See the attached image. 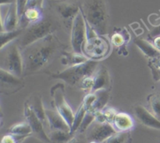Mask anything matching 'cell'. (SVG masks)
<instances>
[{"label":"cell","mask_w":160,"mask_h":143,"mask_svg":"<svg viewBox=\"0 0 160 143\" xmlns=\"http://www.w3.org/2000/svg\"><path fill=\"white\" fill-rule=\"evenodd\" d=\"M65 48L57 36L52 34L22 50L23 76L45 71Z\"/></svg>","instance_id":"1"},{"label":"cell","mask_w":160,"mask_h":143,"mask_svg":"<svg viewBox=\"0 0 160 143\" xmlns=\"http://www.w3.org/2000/svg\"><path fill=\"white\" fill-rule=\"evenodd\" d=\"M81 12L88 26L98 36H105L109 28L107 0H81Z\"/></svg>","instance_id":"2"},{"label":"cell","mask_w":160,"mask_h":143,"mask_svg":"<svg viewBox=\"0 0 160 143\" xmlns=\"http://www.w3.org/2000/svg\"><path fill=\"white\" fill-rule=\"evenodd\" d=\"M61 27V22L56 16L45 14V17L39 21L30 25L23 29V34L18 39L20 49L23 50L34 42H38L49 35L54 34Z\"/></svg>","instance_id":"3"},{"label":"cell","mask_w":160,"mask_h":143,"mask_svg":"<svg viewBox=\"0 0 160 143\" xmlns=\"http://www.w3.org/2000/svg\"><path fill=\"white\" fill-rule=\"evenodd\" d=\"M99 64V61L88 60L84 64L71 66L63 71L51 74L49 76L52 80H61L70 86L80 89L83 80L93 75Z\"/></svg>","instance_id":"4"},{"label":"cell","mask_w":160,"mask_h":143,"mask_svg":"<svg viewBox=\"0 0 160 143\" xmlns=\"http://www.w3.org/2000/svg\"><path fill=\"white\" fill-rule=\"evenodd\" d=\"M0 50V69L16 76L23 77V60L18 42H12Z\"/></svg>","instance_id":"5"},{"label":"cell","mask_w":160,"mask_h":143,"mask_svg":"<svg viewBox=\"0 0 160 143\" xmlns=\"http://www.w3.org/2000/svg\"><path fill=\"white\" fill-rule=\"evenodd\" d=\"M110 50L111 46L109 41L102 36L97 35L88 26V38L83 46V54L89 60L99 61V60L106 58Z\"/></svg>","instance_id":"6"},{"label":"cell","mask_w":160,"mask_h":143,"mask_svg":"<svg viewBox=\"0 0 160 143\" xmlns=\"http://www.w3.org/2000/svg\"><path fill=\"white\" fill-rule=\"evenodd\" d=\"M49 6L59 21L71 29L73 20L81 11V0H55L49 2Z\"/></svg>","instance_id":"7"},{"label":"cell","mask_w":160,"mask_h":143,"mask_svg":"<svg viewBox=\"0 0 160 143\" xmlns=\"http://www.w3.org/2000/svg\"><path fill=\"white\" fill-rule=\"evenodd\" d=\"M50 94L54 101L56 110L65 119L71 130L75 113L65 98V85L62 83H58L51 88Z\"/></svg>","instance_id":"8"},{"label":"cell","mask_w":160,"mask_h":143,"mask_svg":"<svg viewBox=\"0 0 160 143\" xmlns=\"http://www.w3.org/2000/svg\"><path fill=\"white\" fill-rule=\"evenodd\" d=\"M88 38V26L82 14L80 11L74 18L70 29V43L73 51L82 53V48Z\"/></svg>","instance_id":"9"},{"label":"cell","mask_w":160,"mask_h":143,"mask_svg":"<svg viewBox=\"0 0 160 143\" xmlns=\"http://www.w3.org/2000/svg\"><path fill=\"white\" fill-rule=\"evenodd\" d=\"M115 133H117V131L111 124L109 123L101 124L95 121L84 134H85L84 138L88 142L97 141V142L103 143Z\"/></svg>","instance_id":"10"},{"label":"cell","mask_w":160,"mask_h":143,"mask_svg":"<svg viewBox=\"0 0 160 143\" xmlns=\"http://www.w3.org/2000/svg\"><path fill=\"white\" fill-rule=\"evenodd\" d=\"M25 86L23 77H18L6 71L0 69V92L11 95L18 92Z\"/></svg>","instance_id":"11"},{"label":"cell","mask_w":160,"mask_h":143,"mask_svg":"<svg viewBox=\"0 0 160 143\" xmlns=\"http://www.w3.org/2000/svg\"><path fill=\"white\" fill-rule=\"evenodd\" d=\"M23 114H24L26 121L32 129L33 135L43 142L51 143L48 134H46L45 129H44V124L42 123V121L36 116V114L31 109V107L25 102Z\"/></svg>","instance_id":"12"},{"label":"cell","mask_w":160,"mask_h":143,"mask_svg":"<svg viewBox=\"0 0 160 143\" xmlns=\"http://www.w3.org/2000/svg\"><path fill=\"white\" fill-rule=\"evenodd\" d=\"M132 110L136 119L141 124L149 128L160 130V120L152 114L151 111L138 103L133 106Z\"/></svg>","instance_id":"13"},{"label":"cell","mask_w":160,"mask_h":143,"mask_svg":"<svg viewBox=\"0 0 160 143\" xmlns=\"http://www.w3.org/2000/svg\"><path fill=\"white\" fill-rule=\"evenodd\" d=\"M1 31H11L20 28V17L17 12V3L8 5L7 11L1 17Z\"/></svg>","instance_id":"14"},{"label":"cell","mask_w":160,"mask_h":143,"mask_svg":"<svg viewBox=\"0 0 160 143\" xmlns=\"http://www.w3.org/2000/svg\"><path fill=\"white\" fill-rule=\"evenodd\" d=\"M94 86L92 93L101 90H111L112 81L107 68L102 64L98 67L94 74Z\"/></svg>","instance_id":"15"},{"label":"cell","mask_w":160,"mask_h":143,"mask_svg":"<svg viewBox=\"0 0 160 143\" xmlns=\"http://www.w3.org/2000/svg\"><path fill=\"white\" fill-rule=\"evenodd\" d=\"M117 132H131L134 128V120L132 116L126 113H117L112 123Z\"/></svg>","instance_id":"16"},{"label":"cell","mask_w":160,"mask_h":143,"mask_svg":"<svg viewBox=\"0 0 160 143\" xmlns=\"http://www.w3.org/2000/svg\"><path fill=\"white\" fill-rule=\"evenodd\" d=\"M45 116L50 130H61L70 132V127L56 110L45 109Z\"/></svg>","instance_id":"17"},{"label":"cell","mask_w":160,"mask_h":143,"mask_svg":"<svg viewBox=\"0 0 160 143\" xmlns=\"http://www.w3.org/2000/svg\"><path fill=\"white\" fill-rule=\"evenodd\" d=\"M28 104L31 109L34 111L36 116L42 121L43 124H47L46 116H45V109L44 108L43 102H42V96L38 93H34L29 97V98L25 102Z\"/></svg>","instance_id":"18"},{"label":"cell","mask_w":160,"mask_h":143,"mask_svg":"<svg viewBox=\"0 0 160 143\" xmlns=\"http://www.w3.org/2000/svg\"><path fill=\"white\" fill-rule=\"evenodd\" d=\"M134 44L142 50V53L148 58H151L152 60L160 58V51L155 47L153 43H151L148 40L138 38L134 39Z\"/></svg>","instance_id":"19"},{"label":"cell","mask_w":160,"mask_h":143,"mask_svg":"<svg viewBox=\"0 0 160 143\" xmlns=\"http://www.w3.org/2000/svg\"><path fill=\"white\" fill-rule=\"evenodd\" d=\"M95 93L96 94V100L92 108L88 110L93 113L105 109L110 98V90H101Z\"/></svg>","instance_id":"20"},{"label":"cell","mask_w":160,"mask_h":143,"mask_svg":"<svg viewBox=\"0 0 160 143\" xmlns=\"http://www.w3.org/2000/svg\"><path fill=\"white\" fill-rule=\"evenodd\" d=\"M61 55L62 56V64L68 65L69 67L84 64L89 60L87 57L84 56L82 53H77L73 51V53H68V52L63 50Z\"/></svg>","instance_id":"21"},{"label":"cell","mask_w":160,"mask_h":143,"mask_svg":"<svg viewBox=\"0 0 160 143\" xmlns=\"http://www.w3.org/2000/svg\"><path fill=\"white\" fill-rule=\"evenodd\" d=\"M130 38V34L126 28H119L111 36V42L114 47H122L129 42Z\"/></svg>","instance_id":"22"},{"label":"cell","mask_w":160,"mask_h":143,"mask_svg":"<svg viewBox=\"0 0 160 143\" xmlns=\"http://www.w3.org/2000/svg\"><path fill=\"white\" fill-rule=\"evenodd\" d=\"M8 133L17 136L29 137L33 135L32 129L28 122L19 123L12 125L8 130Z\"/></svg>","instance_id":"23"},{"label":"cell","mask_w":160,"mask_h":143,"mask_svg":"<svg viewBox=\"0 0 160 143\" xmlns=\"http://www.w3.org/2000/svg\"><path fill=\"white\" fill-rule=\"evenodd\" d=\"M48 135L51 143H67L74 135H71L70 132L65 130H52Z\"/></svg>","instance_id":"24"},{"label":"cell","mask_w":160,"mask_h":143,"mask_svg":"<svg viewBox=\"0 0 160 143\" xmlns=\"http://www.w3.org/2000/svg\"><path fill=\"white\" fill-rule=\"evenodd\" d=\"M23 29L18 28L17 30L11 31H1V47L0 50L4 48L8 44L11 43L13 40H15L17 38H20L21 35L23 34Z\"/></svg>","instance_id":"25"},{"label":"cell","mask_w":160,"mask_h":143,"mask_svg":"<svg viewBox=\"0 0 160 143\" xmlns=\"http://www.w3.org/2000/svg\"><path fill=\"white\" fill-rule=\"evenodd\" d=\"M87 112L88 109L86 108V107L84 106V104L81 103V105H80V106L78 107L76 113H75L74 120H73V125H72L71 130H70L71 135H75V134L78 132V129H79L80 126H81V123H82L83 119H84Z\"/></svg>","instance_id":"26"},{"label":"cell","mask_w":160,"mask_h":143,"mask_svg":"<svg viewBox=\"0 0 160 143\" xmlns=\"http://www.w3.org/2000/svg\"><path fill=\"white\" fill-rule=\"evenodd\" d=\"M147 100L152 114L160 120V94L154 93L150 94Z\"/></svg>","instance_id":"27"},{"label":"cell","mask_w":160,"mask_h":143,"mask_svg":"<svg viewBox=\"0 0 160 143\" xmlns=\"http://www.w3.org/2000/svg\"><path fill=\"white\" fill-rule=\"evenodd\" d=\"M131 135L130 132H117L103 143H130Z\"/></svg>","instance_id":"28"},{"label":"cell","mask_w":160,"mask_h":143,"mask_svg":"<svg viewBox=\"0 0 160 143\" xmlns=\"http://www.w3.org/2000/svg\"><path fill=\"white\" fill-rule=\"evenodd\" d=\"M95 121V113L93 112L88 111L77 133H78V135H83Z\"/></svg>","instance_id":"29"},{"label":"cell","mask_w":160,"mask_h":143,"mask_svg":"<svg viewBox=\"0 0 160 143\" xmlns=\"http://www.w3.org/2000/svg\"><path fill=\"white\" fill-rule=\"evenodd\" d=\"M95 100H96V94H95V93H88V94H87L84 96V99L82 101V104H84V105L86 107L88 111L92 108V105H94Z\"/></svg>","instance_id":"30"},{"label":"cell","mask_w":160,"mask_h":143,"mask_svg":"<svg viewBox=\"0 0 160 143\" xmlns=\"http://www.w3.org/2000/svg\"><path fill=\"white\" fill-rule=\"evenodd\" d=\"M102 111H103V113H104V116L105 117H106V121H107V123L112 124L114 117H115V116L117 115V113H118V112H117L115 108H105V109H103Z\"/></svg>","instance_id":"31"},{"label":"cell","mask_w":160,"mask_h":143,"mask_svg":"<svg viewBox=\"0 0 160 143\" xmlns=\"http://www.w3.org/2000/svg\"><path fill=\"white\" fill-rule=\"evenodd\" d=\"M28 1V0H17V12H18V15L20 18L22 17L23 12H24Z\"/></svg>","instance_id":"32"},{"label":"cell","mask_w":160,"mask_h":143,"mask_svg":"<svg viewBox=\"0 0 160 143\" xmlns=\"http://www.w3.org/2000/svg\"><path fill=\"white\" fill-rule=\"evenodd\" d=\"M67 143H88L87 140L85 139V138H81L79 135H73L71 139L68 141Z\"/></svg>","instance_id":"33"},{"label":"cell","mask_w":160,"mask_h":143,"mask_svg":"<svg viewBox=\"0 0 160 143\" xmlns=\"http://www.w3.org/2000/svg\"><path fill=\"white\" fill-rule=\"evenodd\" d=\"M160 36V25L158 26L155 27L149 33V37L152 39H154L155 37H157V36Z\"/></svg>","instance_id":"34"},{"label":"cell","mask_w":160,"mask_h":143,"mask_svg":"<svg viewBox=\"0 0 160 143\" xmlns=\"http://www.w3.org/2000/svg\"><path fill=\"white\" fill-rule=\"evenodd\" d=\"M153 45L159 51H160V36L153 39Z\"/></svg>","instance_id":"35"},{"label":"cell","mask_w":160,"mask_h":143,"mask_svg":"<svg viewBox=\"0 0 160 143\" xmlns=\"http://www.w3.org/2000/svg\"><path fill=\"white\" fill-rule=\"evenodd\" d=\"M150 65H152L157 68L158 69H160V58H157V59L152 60V61L150 62Z\"/></svg>","instance_id":"36"},{"label":"cell","mask_w":160,"mask_h":143,"mask_svg":"<svg viewBox=\"0 0 160 143\" xmlns=\"http://www.w3.org/2000/svg\"><path fill=\"white\" fill-rule=\"evenodd\" d=\"M17 3V0H1L0 1V4L1 6H4V5H10L12 3Z\"/></svg>","instance_id":"37"},{"label":"cell","mask_w":160,"mask_h":143,"mask_svg":"<svg viewBox=\"0 0 160 143\" xmlns=\"http://www.w3.org/2000/svg\"><path fill=\"white\" fill-rule=\"evenodd\" d=\"M88 143H99V142H97V141H89Z\"/></svg>","instance_id":"38"},{"label":"cell","mask_w":160,"mask_h":143,"mask_svg":"<svg viewBox=\"0 0 160 143\" xmlns=\"http://www.w3.org/2000/svg\"><path fill=\"white\" fill-rule=\"evenodd\" d=\"M159 80H160V75H159Z\"/></svg>","instance_id":"39"}]
</instances>
